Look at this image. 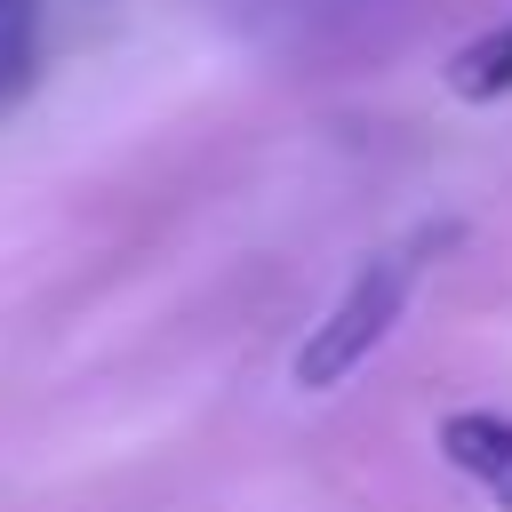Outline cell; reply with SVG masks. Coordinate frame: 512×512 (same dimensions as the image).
<instances>
[{"label": "cell", "instance_id": "2", "mask_svg": "<svg viewBox=\"0 0 512 512\" xmlns=\"http://www.w3.org/2000/svg\"><path fill=\"white\" fill-rule=\"evenodd\" d=\"M440 456L464 480H480V496L496 512H512V416L504 408H456V416H440Z\"/></svg>", "mask_w": 512, "mask_h": 512}, {"label": "cell", "instance_id": "3", "mask_svg": "<svg viewBox=\"0 0 512 512\" xmlns=\"http://www.w3.org/2000/svg\"><path fill=\"white\" fill-rule=\"evenodd\" d=\"M440 80H448L456 104H504V96H512V16L488 24V32H472V40L440 64Z\"/></svg>", "mask_w": 512, "mask_h": 512}, {"label": "cell", "instance_id": "1", "mask_svg": "<svg viewBox=\"0 0 512 512\" xmlns=\"http://www.w3.org/2000/svg\"><path fill=\"white\" fill-rule=\"evenodd\" d=\"M416 272H424L416 248H384V256H368V264L352 272V288L336 296V312L296 344V392H336V384H344V376L400 328Z\"/></svg>", "mask_w": 512, "mask_h": 512}, {"label": "cell", "instance_id": "4", "mask_svg": "<svg viewBox=\"0 0 512 512\" xmlns=\"http://www.w3.org/2000/svg\"><path fill=\"white\" fill-rule=\"evenodd\" d=\"M32 56H40V0H0V96L32 80Z\"/></svg>", "mask_w": 512, "mask_h": 512}]
</instances>
